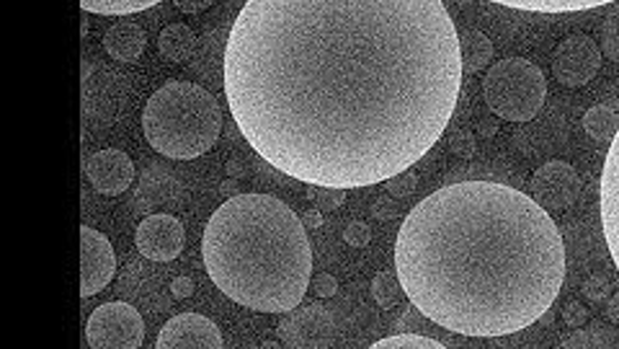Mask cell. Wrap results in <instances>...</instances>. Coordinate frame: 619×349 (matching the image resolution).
Listing matches in <instances>:
<instances>
[{
  "instance_id": "484cf974",
  "label": "cell",
  "mask_w": 619,
  "mask_h": 349,
  "mask_svg": "<svg viewBox=\"0 0 619 349\" xmlns=\"http://www.w3.org/2000/svg\"><path fill=\"white\" fill-rule=\"evenodd\" d=\"M449 150H452L457 158L470 161V158L476 156V134L470 130H455L452 138H449Z\"/></svg>"
},
{
  "instance_id": "6da1fadb",
  "label": "cell",
  "mask_w": 619,
  "mask_h": 349,
  "mask_svg": "<svg viewBox=\"0 0 619 349\" xmlns=\"http://www.w3.org/2000/svg\"><path fill=\"white\" fill-rule=\"evenodd\" d=\"M441 0H248L222 89L248 146L308 187L385 185L429 153L462 97Z\"/></svg>"
},
{
  "instance_id": "ac0fdd59",
  "label": "cell",
  "mask_w": 619,
  "mask_h": 349,
  "mask_svg": "<svg viewBox=\"0 0 619 349\" xmlns=\"http://www.w3.org/2000/svg\"><path fill=\"white\" fill-rule=\"evenodd\" d=\"M517 11H537V13H568V11H591V8L609 6L607 0H517V3H501Z\"/></svg>"
},
{
  "instance_id": "e0dca14e",
  "label": "cell",
  "mask_w": 619,
  "mask_h": 349,
  "mask_svg": "<svg viewBox=\"0 0 619 349\" xmlns=\"http://www.w3.org/2000/svg\"><path fill=\"white\" fill-rule=\"evenodd\" d=\"M460 54L465 73H480L490 68V60H493V42L478 29L460 31Z\"/></svg>"
},
{
  "instance_id": "d6a6232c",
  "label": "cell",
  "mask_w": 619,
  "mask_h": 349,
  "mask_svg": "<svg viewBox=\"0 0 619 349\" xmlns=\"http://www.w3.org/2000/svg\"><path fill=\"white\" fill-rule=\"evenodd\" d=\"M212 6L209 0H199V3H189V0H176V8L183 13H199V11H207V8Z\"/></svg>"
},
{
  "instance_id": "7402d4cb",
  "label": "cell",
  "mask_w": 619,
  "mask_h": 349,
  "mask_svg": "<svg viewBox=\"0 0 619 349\" xmlns=\"http://www.w3.org/2000/svg\"><path fill=\"white\" fill-rule=\"evenodd\" d=\"M601 52L607 54L609 60L619 62V3H609V13L601 21Z\"/></svg>"
},
{
  "instance_id": "7c38bea8",
  "label": "cell",
  "mask_w": 619,
  "mask_h": 349,
  "mask_svg": "<svg viewBox=\"0 0 619 349\" xmlns=\"http://www.w3.org/2000/svg\"><path fill=\"white\" fill-rule=\"evenodd\" d=\"M156 349H222V335L202 313H179L160 329Z\"/></svg>"
},
{
  "instance_id": "44dd1931",
  "label": "cell",
  "mask_w": 619,
  "mask_h": 349,
  "mask_svg": "<svg viewBox=\"0 0 619 349\" xmlns=\"http://www.w3.org/2000/svg\"><path fill=\"white\" fill-rule=\"evenodd\" d=\"M400 296H406V292H403V285H400V280H398V275H392V272L375 275L372 298H375V303L382 308V311H390V308L398 303Z\"/></svg>"
},
{
  "instance_id": "603a6c76",
  "label": "cell",
  "mask_w": 619,
  "mask_h": 349,
  "mask_svg": "<svg viewBox=\"0 0 619 349\" xmlns=\"http://www.w3.org/2000/svg\"><path fill=\"white\" fill-rule=\"evenodd\" d=\"M369 349H449L437 339L421 337V335H396V337H385L380 342H375Z\"/></svg>"
},
{
  "instance_id": "8992f818",
  "label": "cell",
  "mask_w": 619,
  "mask_h": 349,
  "mask_svg": "<svg viewBox=\"0 0 619 349\" xmlns=\"http://www.w3.org/2000/svg\"><path fill=\"white\" fill-rule=\"evenodd\" d=\"M86 339L91 349H140L144 342V319L124 300H111L88 316Z\"/></svg>"
},
{
  "instance_id": "277c9868",
  "label": "cell",
  "mask_w": 619,
  "mask_h": 349,
  "mask_svg": "<svg viewBox=\"0 0 619 349\" xmlns=\"http://www.w3.org/2000/svg\"><path fill=\"white\" fill-rule=\"evenodd\" d=\"M222 109L212 93L191 81H168L142 109V132L152 150L173 161H191L214 146Z\"/></svg>"
},
{
  "instance_id": "4316f807",
  "label": "cell",
  "mask_w": 619,
  "mask_h": 349,
  "mask_svg": "<svg viewBox=\"0 0 619 349\" xmlns=\"http://www.w3.org/2000/svg\"><path fill=\"white\" fill-rule=\"evenodd\" d=\"M343 241L353 246V249H367L372 243V228L361 223V220H353V223L343 228Z\"/></svg>"
},
{
  "instance_id": "f1b7e54d",
  "label": "cell",
  "mask_w": 619,
  "mask_h": 349,
  "mask_svg": "<svg viewBox=\"0 0 619 349\" xmlns=\"http://www.w3.org/2000/svg\"><path fill=\"white\" fill-rule=\"evenodd\" d=\"M583 296L589 298L591 303H599V300H605L609 296V282L605 280V277H599V275L589 277V280L583 282Z\"/></svg>"
},
{
  "instance_id": "5b68a950",
  "label": "cell",
  "mask_w": 619,
  "mask_h": 349,
  "mask_svg": "<svg viewBox=\"0 0 619 349\" xmlns=\"http://www.w3.org/2000/svg\"><path fill=\"white\" fill-rule=\"evenodd\" d=\"M486 104L506 122L535 119L548 97V81L540 66L525 58H503L488 68L482 81Z\"/></svg>"
},
{
  "instance_id": "30bf717a",
  "label": "cell",
  "mask_w": 619,
  "mask_h": 349,
  "mask_svg": "<svg viewBox=\"0 0 619 349\" xmlns=\"http://www.w3.org/2000/svg\"><path fill=\"white\" fill-rule=\"evenodd\" d=\"M277 329L289 349H326L333 339V319L320 303L294 308Z\"/></svg>"
},
{
  "instance_id": "9a60e30c",
  "label": "cell",
  "mask_w": 619,
  "mask_h": 349,
  "mask_svg": "<svg viewBox=\"0 0 619 349\" xmlns=\"http://www.w3.org/2000/svg\"><path fill=\"white\" fill-rule=\"evenodd\" d=\"M144 42H148V39H144L142 27L130 19L111 23L107 34H103V50L117 62L140 60L144 52Z\"/></svg>"
},
{
  "instance_id": "4fadbf2b",
  "label": "cell",
  "mask_w": 619,
  "mask_h": 349,
  "mask_svg": "<svg viewBox=\"0 0 619 349\" xmlns=\"http://www.w3.org/2000/svg\"><path fill=\"white\" fill-rule=\"evenodd\" d=\"M599 218L605 241L612 253V261L619 272V132L609 142V153L599 179Z\"/></svg>"
},
{
  "instance_id": "836d02e7",
  "label": "cell",
  "mask_w": 619,
  "mask_h": 349,
  "mask_svg": "<svg viewBox=\"0 0 619 349\" xmlns=\"http://www.w3.org/2000/svg\"><path fill=\"white\" fill-rule=\"evenodd\" d=\"M300 220H302V226H304V228H312V231H316V228L323 226V212L312 208V210L304 212V216H302Z\"/></svg>"
},
{
  "instance_id": "9c48e42d",
  "label": "cell",
  "mask_w": 619,
  "mask_h": 349,
  "mask_svg": "<svg viewBox=\"0 0 619 349\" xmlns=\"http://www.w3.org/2000/svg\"><path fill=\"white\" fill-rule=\"evenodd\" d=\"M80 259H83V269H80V296L91 298L114 280V246H111L109 238L101 231H96L91 226H83L80 228Z\"/></svg>"
},
{
  "instance_id": "52a82bcc",
  "label": "cell",
  "mask_w": 619,
  "mask_h": 349,
  "mask_svg": "<svg viewBox=\"0 0 619 349\" xmlns=\"http://www.w3.org/2000/svg\"><path fill=\"white\" fill-rule=\"evenodd\" d=\"M599 62L601 52L597 39H591L589 34H570L555 50L552 76L566 89H581L597 78Z\"/></svg>"
},
{
  "instance_id": "8d00e7d4",
  "label": "cell",
  "mask_w": 619,
  "mask_h": 349,
  "mask_svg": "<svg viewBox=\"0 0 619 349\" xmlns=\"http://www.w3.org/2000/svg\"><path fill=\"white\" fill-rule=\"evenodd\" d=\"M220 192L228 197V200H232V197H238V185H236V179H228V181H222V187H220Z\"/></svg>"
},
{
  "instance_id": "ffe728a7",
  "label": "cell",
  "mask_w": 619,
  "mask_h": 349,
  "mask_svg": "<svg viewBox=\"0 0 619 349\" xmlns=\"http://www.w3.org/2000/svg\"><path fill=\"white\" fill-rule=\"evenodd\" d=\"M156 6L158 0H80V8H83L86 13L99 16H132Z\"/></svg>"
},
{
  "instance_id": "74e56055",
  "label": "cell",
  "mask_w": 619,
  "mask_h": 349,
  "mask_svg": "<svg viewBox=\"0 0 619 349\" xmlns=\"http://www.w3.org/2000/svg\"><path fill=\"white\" fill-rule=\"evenodd\" d=\"M88 31H91V27H88V19H83V21H80V37L86 39Z\"/></svg>"
},
{
  "instance_id": "3957f363",
  "label": "cell",
  "mask_w": 619,
  "mask_h": 349,
  "mask_svg": "<svg viewBox=\"0 0 619 349\" xmlns=\"http://www.w3.org/2000/svg\"><path fill=\"white\" fill-rule=\"evenodd\" d=\"M209 280L238 306L289 313L312 285L308 228L271 195H238L214 210L202 236Z\"/></svg>"
},
{
  "instance_id": "cb8c5ba5",
  "label": "cell",
  "mask_w": 619,
  "mask_h": 349,
  "mask_svg": "<svg viewBox=\"0 0 619 349\" xmlns=\"http://www.w3.org/2000/svg\"><path fill=\"white\" fill-rule=\"evenodd\" d=\"M346 189H328V187H308V197L316 202V210L320 212H333L339 210L346 202Z\"/></svg>"
},
{
  "instance_id": "ab89813d",
  "label": "cell",
  "mask_w": 619,
  "mask_h": 349,
  "mask_svg": "<svg viewBox=\"0 0 619 349\" xmlns=\"http://www.w3.org/2000/svg\"><path fill=\"white\" fill-rule=\"evenodd\" d=\"M259 349H281L279 342H263Z\"/></svg>"
},
{
  "instance_id": "ba28073f",
  "label": "cell",
  "mask_w": 619,
  "mask_h": 349,
  "mask_svg": "<svg viewBox=\"0 0 619 349\" xmlns=\"http://www.w3.org/2000/svg\"><path fill=\"white\" fill-rule=\"evenodd\" d=\"M532 200L545 212H562L581 195V177L568 161H548L532 173Z\"/></svg>"
},
{
  "instance_id": "5bb4252c",
  "label": "cell",
  "mask_w": 619,
  "mask_h": 349,
  "mask_svg": "<svg viewBox=\"0 0 619 349\" xmlns=\"http://www.w3.org/2000/svg\"><path fill=\"white\" fill-rule=\"evenodd\" d=\"M86 177L99 195L117 197L130 189L134 179V163L124 150L103 148L86 161Z\"/></svg>"
},
{
  "instance_id": "d4e9b609",
  "label": "cell",
  "mask_w": 619,
  "mask_h": 349,
  "mask_svg": "<svg viewBox=\"0 0 619 349\" xmlns=\"http://www.w3.org/2000/svg\"><path fill=\"white\" fill-rule=\"evenodd\" d=\"M382 187L390 197H411L418 187V177L413 169H408L403 173H398V177H392L390 181H385Z\"/></svg>"
},
{
  "instance_id": "d6986e66",
  "label": "cell",
  "mask_w": 619,
  "mask_h": 349,
  "mask_svg": "<svg viewBox=\"0 0 619 349\" xmlns=\"http://www.w3.org/2000/svg\"><path fill=\"white\" fill-rule=\"evenodd\" d=\"M583 130L589 132L593 140L612 142L619 132V117L609 107L597 104L583 114Z\"/></svg>"
},
{
  "instance_id": "f546056e",
  "label": "cell",
  "mask_w": 619,
  "mask_h": 349,
  "mask_svg": "<svg viewBox=\"0 0 619 349\" xmlns=\"http://www.w3.org/2000/svg\"><path fill=\"white\" fill-rule=\"evenodd\" d=\"M562 321L568 323L570 329H581L586 321H589V311L581 303H568L562 308Z\"/></svg>"
},
{
  "instance_id": "4dcf8cb0",
  "label": "cell",
  "mask_w": 619,
  "mask_h": 349,
  "mask_svg": "<svg viewBox=\"0 0 619 349\" xmlns=\"http://www.w3.org/2000/svg\"><path fill=\"white\" fill-rule=\"evenodd\" d=\"M372 212H375V218L377 220H392L398 216V210H396V202H390V200H377L375 202V208H372Z\"/></svg>"
},
{
  "instance_id": "7a4b0ae2",
  "label": "cell",
  "mask_w": 619,
  "mask_h": 349,
  "mask_svg": "<svg viewBox=\"0 0 619 349\" xmlns=\"http://www.w3.org/2000/svg\"><path fill=\"white\" fill-rule=\"evenodd\" d=\"M396 275L416 311L437 327L509 337L558 300L566 243L529 195L496 181H462L413 205L398 231Z\"/></svg>"
},
{
  "instance_id": "8fae6325",
  "label": "cell",
  "mask_w": 619,
  "mask_h": 349,
  "mask_svg": "<svg viewBox=\"0 0 619 349\" xmlns=\"http://www.w3.org/2000/svg\"><path fill=\"white\" fill-rule=\"evenodd\" d=\"M183 243H187V228L168 212L148 216L134 233V246L150 261H173L183 251Z\"/></svg>"
},
{
  "instance_id": "f35d334b",
  "label": "cell",
  "mask_w": 619,
  "mask_h": 349,
  "mask_svg": "<svg viewBox=\"0 0 619 349\" xmlns=\"http://www.w3.org/2000/svg\"><path fill=\"white\" fill-rule=\"evenodd\" d=\"M230 173H232V177H238V173H240L238 161H230Z\"/></svg>"
},
{
  "instance_id": "83f0119b",
  "label": "cell",
  "mask_w": 619,
  "mask_h": 349,
  "mask_svg": "<svg viewBox=\"0 0 619 349\" xmlns=\"http://www.w3.org/2000/svg\"><path fill=\"white\" fill-rule=\"evenodd\" d=\"M312 292H316L318 298H333L336 292H339V280H336L333 275H328V272H320L312 277Z\"/></svg>"
},
{
  "instance_id": "1f68e13d",
  "label": "cell",
  "mask_w": 619,
  "mask_h": 349,
  "mask_svg": "<svg viewBox=\"0 0 619 349\" xmlns=\"http://www.w3.org/2000/svg\"><path fill=\"white\" fill-rule=\"evenodd\" d=\"M171 292H173V298H189L191 292H194V282L189 280V277H176V280L171 282Z\"/></svg>"
},
{
  "instance_id": "e575fe53",
  "label": "cell",
  "mask_w": 619,
  "mask_h": 349,
  "mask_svg": "<svg viewBox=\"0 0 619 349\" xmlns=\"http://www.w3.org/2000/svg\"><path fill=\"white\" fill-rule=\"evenodd\" d=\"M496 132H498L496 119H480V122H478V134H480V138H493Z\"/></svg>"
},
{
  "instance_id": "d590c367",
  "label": "cell",
  "mask_w": 619,
  "mask_h": 349,
  "mask_svg": "<svg viewBox=\"0 0 619 349\" xmlns=\"http://www.w3.org/2000/svg\"><path fill=\"white\" fill-rule=\"evenodd\" d=\"M607 316H609V321L617 323V327H619V292H615V296L609 298V303H607Z\"/></svg>"
},
{
  "instance_id": "2e32d148",
  "label": "cell",
  "mask_w": 619,
  "mask_h": 349,
  "mask_svg": "<svg viewBox=\"0 0 619 349\" xmlns=\"http://www.w3.org/2000/svg\"><path fill=\"white\" fill-rule=\"evenodd\" d=\"M158 50L168 62H187L197 52V34L187 23H168L158 34Z\"/></svg>"
}]
</instances>
